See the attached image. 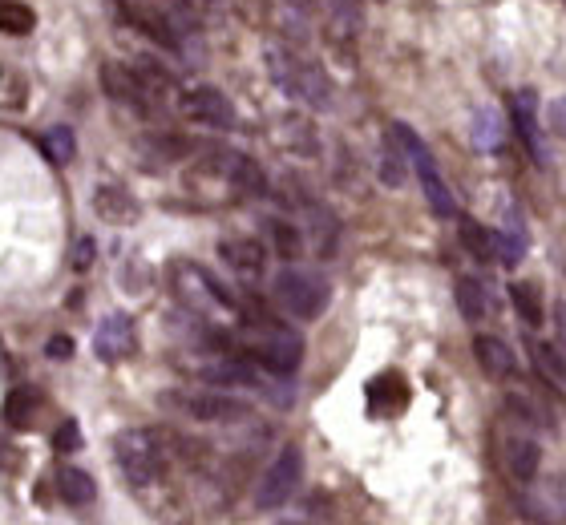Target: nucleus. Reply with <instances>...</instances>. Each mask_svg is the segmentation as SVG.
Returning <instances> with one entry per match:
<instances>
[{
  "label": "nucleus",
  "mask_w": 566,
  "mask_h": 525,
  "mask_svg": "<svg viewBox=\"0 0 566 525\" xmlns=\"http://www.w3.org/2000/svg\"><path fill=\"white\" fill-rule=\"evenodd\" d=\"M263 65H267V77L275 81V89L283 97H292L300 105H308V110H332V85L324 77L320 65L296 57L292 49H283V45H267L263 49Z\"/></svg>",
  "instance_id": "f257e3e1"
},
{
  "label": "nucleus",
  "mask_w": 566,
  "mask_h": 525,
  "mask_svg": "<svg viewBox=\"0 0 566 525\" xmlns=\"http://www.w3.org/2000/svg\"><path fill=\"white\" fill-rule=\"evenodd\" d=\"M243 352H247V360H255L271 376H292L304 360V340H300V332L283 328L275 320H251L243 332Z\"/></svg>",
  "instance_id": "f03ea898"
},
{
  "label": "nucleus",
  "mask_w": 566,
  "mask_h": 525,
  "mask_svg": "<svg viewBox=\"0 0 566 525\" xmlns=\"http://www.w3.org/2000/svg\"><path fill=\"white\" fill-rule=\"evenodd\" d=\"M114 457H118V469L126 473V481L134 489L154 485L166 473V461H170L166 437L158 429H126V433H118Z\"/></svg>",
  "instance_id": "7ed1b4c3"
},
{
  "label": "nucleus",
  "mask_w": 566,
  "mask_h": 525,
  "mask_svg": "<svg viewBox=\"0 0 566 525\" xmlns=\"http://www.w3.org/2000/svg\"><path fill=\"white\" fill-rule=\"evenodd\" d=\"M271 295L292 320H316V315H324L328 303H332L328 279L320 271H308V267H283L271 283Z\"/></svg>",
  "instance_id": "20e7f679"
},
{
  "label": "nucleus",
  "mask_w": 566,
  "mask_h": 525,
  "mask_svg": "<svg viewBox=\"0 0 566 525\" xmlns=\"http://www.w3.org/2000/svg\"><path fill=\"white\" fill-rule=\"evenodd\" d=\"M174 295H178V303L182 307H191L195 315H211V311H235L239 303H235V295L207 271V267H199V263H191V259H182V263H174Z\"/></svg>",
  "instance_id": "39448f33"
},
{
  "label": "nucleus",
  "mask_w": 566,
  "mask_h": 525,
  "mask_svg": "<svg viewBox=\"0 0 566 525\" xmlns=\"http://www.w3.org/2000/svg\"><path fill=\"white\" fill-rule=\"evenodd\" d=\"M393 138L405 146V154H409V162H413V170H417V178H421V190H425V198H429V206H433V215H437V219H457V202H453V194H449V186H445V178H441V170H437L429 146H425V142L413 134V126H405V122L393 126Z\"/></svg>",
  "instance_id": "423d86ee"
},
{
  "label": "nucleus",
  "mask_w": 566,
  "mask_h": 525,
  "mask_svg": "<svg viewBox=\"0 0 566 525\" xmlns=\"http://www.w3.org/2000/svg\"><path fill=\"white\" fill-rule=\"evenodd\" d=\"M300 477H304V453H300L296 445L279 449L275 461L267 465V473L259 477L255 505H259V509H279V505H288L292 493L300 489Z\"/></svg>",
  "instance_id": "0eeeda50"
},
{
  "label": "nucleus",
  "mask_w": 566,
  "mask_h": 525,
  "mask_svg": "<svg viewBox=\"0 0 566 525\" xmlns=\"http://www.w3.org/2000/svg\"><path fill=\"white\" fill-rule=\"evenodd\" d=\"M178 114L186 122H195V126H207V130H231L235 126V105L223 89L215 85H195V89H186L178 97Z\"/></svg>",
  "instance_id": "6e6552de"
},
{
  "label": "nucleus",
  "mask_w": 566,
  "mask_h": 525,
  "mask_svg": "<svg viewBox=\"0 0 566 525\" xmlns=\"http://www.w3.org/2000/svg\"><path fill=\"white\" fill-rule=\"evenodd\" d=\"M93 352H98V360H106V364L130 360L138 352V328L126 311H110L98 324V332H93Z\"/></svg>",
  "instance_id": "1a4fd4ad"
},
{
  "label": "nucleus",
  "mask_w": 566,
  "mask_h": 525,
  "mask_svg": "<svg viewBox=\"0 0 566 525\" xmlns=\"http://www.w3.org/2000/svg\"><path fill=\"white\" fill-rule=\"evenodd\" d=\"M182 408L191 412L203 425H239V420L251 416V404L239 400V396H227V392H199V396H186Z\"/></svg>",
  "instance_id": "9d476101"
},
{
  "label": "nucleus",
  "mask_w": 566,
  "mask_h": 525,
  "mask_svg": "<svg viewBox=\"0 0 566 525\" xmlns=\"http://www.w3.org/2000/svg\"><path fill=\"white\" fill-rule=\"evenodd\" d=\"M510 118H514V126H518L522 146L538 158V166H550V146H546V134L538 130V93L518 89V93L510 97Z\"/></svg>",
  "instance_id": "9b49d317"
},
{
  "label": "nucleus",
  "mask_w": 566,
  "mask_h": 525,
  "mask_svg": "<svg viewBox=\"0 0 566 525\" xmlns=\"http://www.w3.org/2000/svg\"><path fill=\"white\" fill-rule=\"evenodd\" d=\"M102 89H106L110 101L130 105V110H150V101H154L150 89L142 85L138 69L134 65H122V61H106L102 65Z\"/></svg>",
  "instance_id": "f8f14e48"
},
{
  "label": "nucleus",
  "mask_w": 566,
  "mask_h": 525,
  "mask_svg": "<svg viewBox=\"0 0 566 525\" xmlns=\"http://www.w3.org/2000/svg\"><path fill=\"white\" fill-rule=\"evenodd\" d=\"M219 259L239 275V279H259L263 267H267V247L251 235H235V239H223L219 243Z\"/></svg>",
  "instance_id": "ddd939ff"
},
{
  "label": "nucleus",
  "mask_w": 566,
  "mask_h": 525,
  "mask_svg": "<svg viewBox=\"0 0 566 525\" xmlns=\"http://www.w3.org/2000/svg\"><path fill=\"white\" fill-rule=\"evenodd\" d=\"M502 465L518 485H530L542 469V449L534 437H506L502 441Z\"/></svg>",
  "instance_id": "4468645a"
},
{
  "label": "nucleus",
  "mask_w": 566,
  "mask_h": 525,
  "mask_svg": "<svg viewBox=\"0 0 566 525\" xmlns=\"http://www.w3.org/2000/svg\"><path fill=\"white\" fill-rule=\"evenodd\" d=\"M203 380L207 384H215V388H263V376H259V368L247 360V356H223V360H215V364H207L203 368Z\"/></svg>",
  "instance_id": "2eb2a0df"
},
{
  "label": "nucleus",
  "mask_w": 566,
  "mask_h": 525,
  "mask_svg": "<svg viewBox=\"0 0 566 525\" xmlns=\"http://www.w3.org/2000/svg\"><path fill=\"white\" fill-rule=\"evenodd\" d=\"M215 166H219V174H223L235 190H243V194H263V190H267V178H263L259 162L247 158V154H231V150H223Z\"/></svg>",
  "instance_id": "dca6fc26"
},
{
  "label": "nucleus",
  "mask_w": 566,
  "mask_h": 525,
  "mask_svg": "<svg viewBox=\"0 0 566 525\" xmlns=\"http://www.w3.org/2000/svg\"><path fill=\"white\" fill-rule=\"evenodd\" d=\"M474 356H478L482 372L494 376V380H510V376L518 372V360H514L510 344H502L498 336H478V340H474Z\"/></svg>",
  "instance_id": "f3484780"
},
{
  "label": "nucleus",
  "mask_w": 566,
  "mask_h": 525,
  "mask_svg": "<svg viewBox=\"0 0 566 525\" xmlns=\"http://www.w3.org/2000/svg\"><path fill=\"white\" fill-rule=\"evenodd\" d=\"M457 311L465 315V320L469 324H482L486 320V315H490V287L482 283V279H457Z\"/></svg>",
  "instance_id": "a211bd4d"
},
{
  "label": "nucleus",
  "mask_w": 566,
  "mask_h": 525,
  "mask_svg": "<svg viewBox=\"0 0 566 525\" xmlns=\"http://www.w3.org/2000/svg\"><path fill=\"white\" fill-rule=\"evenodd\" d=\"M368 404H372V412H393V408L409 404V384H405L397 372L376 376V380L368 384Z\"/></svg>",
  "instance_id": "6ab92c4d"
},
{
  "label": "nucleus",
  "mask_w": 566,
  "mask_h": 525,
  "mask_svg": "<svg viewBox=\"0 0 566 525\" xmlns=\"http://www.w3.org/2000/svg\"><path fill=\"white\" fill-rule=\"evenodd\" d=\"M37 408H41V392L37 388H13L9 396H5V425L9 429H29L33 425V416H37Z\"/></svg>",
  "instance_id": "aec40b11"
},
{
  "label": "nucleus",
  "mask_w": 566,
  "mask_h": 525,
  "mask_svg": "<svg viewBox=\"0 0 566 525\" xmlns=\"http://www.w3.org/2000/svg\"><path fill=\"white\" fill-rule=\"evenodd\" d=\"M57 493L69 505H93V497H98V485H93V477L85 469L65 465V469H57Z\"/></svg>",
  "instance_id": "412c9836"
},
{
  "label": "nucleus",
  "mask_w": 566,
  "mask_h": 525,
  "mask_svg": "<svg viewBox=\"0 0 566 525\" xmlns=\"http://www.w3.org/2000/svg\"><path fill=\"white\" fill-rule=\"evenodd\" d=\"M461 247L482 263H498V231H490L474 219H461Z\"/></svg>",
  "instance_id": "4be33fe9"
},
{
  "label": "nucleus",
  "mask_w": 566,
  "mask_h": 525,
  "mask_svg": "<svg viewBox=\"0 0 566 525\" xmlns=\"http://www.w3.org/2000/svg\"><path fill=\"white\" fill-rule=\"evenodd\" d=\"M93 210L106 219V223H130L134 219V202L122 186H98V194H93Z\"/></svg>",
  "instance_id": "5701e85b"
},
{
  "label": "nucleus",
  "mask_w": 566,
  "mask_h": 525,
  "mask_svg": "<svg viewBox=\"0 0 566 525\" xmlns=\"http://www.w3.org/2000/svg\"><path fill=\"white\" fill-rule=\"evenodd\" d=\"M267 239H271V247H275L279 259H300L308 235H304V227H296L288 219H267Z\"/></svg>",
  "instance_id": "b1692460"
},
{
  "label": "nucleus",
  "mask_w": 566,
  "mask_h": 525,
  "mask_svg": "<svg viewBox=\"0 0 566 525\" xmlns=\"http://www.w3.org/2000/svg\"><path fill=\"white\" fill-rule=\"evenodd\" d=\"M336 231H340V227H336V215H332V210L308 202V235H312V243H316L320 255H328V251L336 247Z\"/></svg>",
  "instance_id": "393cba45"
},
{
  "label": "nucleus",
  "mask_w": 566,
  "mask_h": 525,
  "mask_svg": "<svg viewBox=\"0 0 566 525\" xmlns=\"http://www.w3.org/2000/svg\"><path fill=\"white\" fill-rule=\"evenodd\" d=\"M37 29V13L21 0H0V33L9 37H29Z\"/></svg>",
  "instance_id": "a878e982"
},
{
  "label": "nucleus",
  "mask_w": 566,
  "mask_h": 525,
  "mask_svg": "<svg viewBox=\"0 0 566 525\" xmlns=\"http://www.w3.org/2000/svg\"><path fill=\"white\" fill-rule=\"evenodd\" d=\"M41 150H45V158L53 166H69L73 154H77V134L69 126H53V130L41 134Z\"/></svg>",
  "instance_id": "bb28decb"
},
{
  "label": "nucleus",
  "mask_w": 566,
  "mask_h": 525,
  "mask_svg": "<svg viewBox=\"0 0 566 525\" xmlns=\"http://www.w3.org/2000/svg\"><path fill=\"white\" fill-rule=\"evenodd\" d=\"M275 142L296 150V154H316V134H312V126L304 118H283L279 130H275Z\"/></svg>",
  "instance_id": "cd10ccee"
},
{
  "label": "nucleus",
  "mask_w": 566,
  "mask_h": 525,
  "mask_svg": "<svg viewBox=\"0 0 566 525\" xmlns=\"http://www.w3.org/2000/svg\"><path fill=\"white\" fill-rule=\"evenodd\" d=\"M409 154H405V146L397 142V138H389L385 142V150H381V178H385V186H405V174H409Z\"/></svg>",
  "instance_id": "c85d7f7f"
},
{
  "label": "nucleus",
  "mask_w": 566,
  "mask_h": 525,
  "mask_svg": "<svg viewBox=\"0 0 566 525\" xmlns=\"http://www.w3.org/2000/svg\"><path fill=\"white\" fill-rule=\"evenodd\" d=\"M510 299H514V307H518V315H522L526 324L542 328V291L534 283H514L510 287Z\"/></svg>",
  "instance_id": "c756f323"
},
{
  "label": "nucleus",
  "mask_w": 566,
  "mask_h": 525,
  "mask_svg": "<svg viewBox=\"0 0 566 525\" xmlns=\"http://www.w3.org/2000/svg\"><path fill=\"white\" fill-rule=\"evenodd\" d=\"M469 138H474L478 150H498L502 146V118L494 110H482L478 122H474V130H469Z\"/></svg>",
  "instance_id": "7c9ffc66"
},
{
  "label": "nucleus",
  "mask_w": 566,
  "mask_h": 525,
  "mask_svg": "<svg viewBox=\"0 0 566 525\" xmlns=\"http://www.w3.org/2000/svg\"><path fill=\"white\" fill-rule=\"evenodd\" d=\"M522 255H526V235H522L518 227H502V231H498V263L518 267Z\"/></svg>",
  "instance_id": "2f4dec72"
},
{
  "label": "nucleus",
  "mask_w": 566,
  "mask_h": 525,
  "mask_svg": "<svg viewBox=\"0 0 566 525\" xmlns=\"http://www.w3.org/2000/svg\"><path fill=\"white\" fill-rule=\"evenodd\" d=\"M53 449H57V453L81 449V425H77V420H61V429L53 433Z\"/></svg>",
  "instance_id": "473e14b6"
},
{
  "label": "nucleus",
  "mask_w": 566,
  "mask_h": 525,
  "mask_svg": "<svg viewBox=\"0 0 566 525\" xmlns=\"http://www.w3.org/2000/svg\"><path fill=\"white\" fill-rule=\"evenodd\" d=\"M93 259H98V243H93L89 235L77 239V243H73V255H69V267H73V271H89Z\"/></svg>",
  "instance_id": "72a5a7b5"
},
{
  "label": "nucleus",
  "mask_w": 566,
  "mask_h": 525,
  "mask_svg": "<svg viewBox=\"0 0 566 525\" xmlns=\"http://www.w3.org/2000/svg\"><path fill=\"white\" fill-rule=\"evenodd\" d=\"M73 352H77V348H73L69 336H53V340L45 344V356H49V360H69Z\"/></svg>",
  "instance_id": "f704fd0d"
},
{
  "label": "nucleus",
  "mask_w": 566,
  "mask_h": 525,
  "mask_svg": "<svg viewBox=\"0 0 566 525\" xmlns=\"http://www.w3.org/2000/svg\"><path fill=\"white\" fill-rule=\"evenodd\" d=\"M554 336H558V352H566V299L554 303Z\"/></svg>",
  "instance_id": "c9c22d12"
},
{
  "label": "nucleus",
  "mask_w": 566,
  "mask_h": 525,
  "mask_svg": "<svg viewBox=\"0 0 566 525\" xmlns=\"http://www.w3.org/2000/svg\"><path fill=\"white\" fill-rule=\"evenodd\" d=\"M550 122H554V130H558V134H566V97L550 105Z\"/></svg>",
  "instance_id": "e433bc0d"
},
{
  "label": "nucleus",
  "mask_w": 566,
  "mask_h": 525,
  "mask_svg": "<svg viewBox=\"0 0 566 525\" xmlns=\"http://www.w3.org/2000/svg\"><path fill=\"white\" fill-rule=\"evenodd\" d=\"M381 5H385V0H381Z\"/></svg>",
  "instance_id": "4c0bfd02"
}]
</instances>
